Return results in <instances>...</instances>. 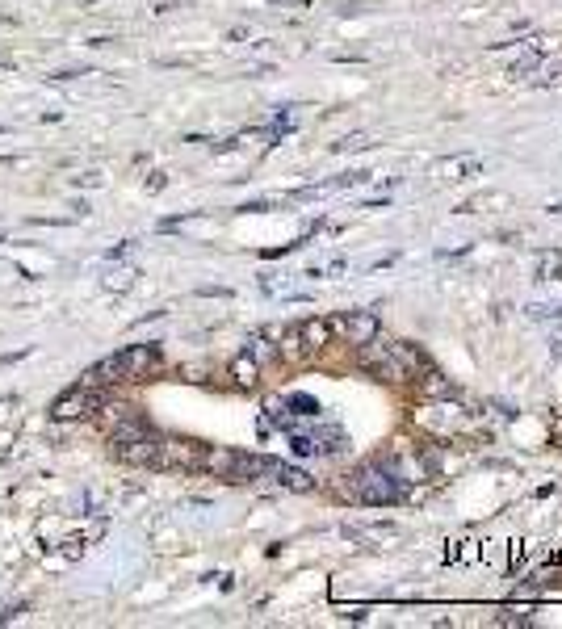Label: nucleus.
Returning <instances> with one entry per match:
<instances>
[{
    "mask_svg": "<svg viewBox=\"0 0 562 629\" xmlns=\"http://www.w3.org/2000/svg\"><path fill=\"white\" fill-rule=\"evenodd\" d=\"M269 479H273V483H281L286 491H311V487H315V479H311L307 470H294V466H286V462H277Z\"/></svg>",
    "mask_w": 562,
    "mask_h": 629,
    "instance_id": "1a4fd4ad",
    "label": "nucleus"
},
{
    "mask_svg": "<svg viewBox=\"0 0 562 629\" xmlns=\"http://www.w3.org/2000/svg\"><path fill=\"white\" fill-rule=\"evenodd\" d=\"M328 323H332L336 336L357 344V349H361V344H370V340H378V332H382V319L374 311H344V315H336Z\"/></svg>",
    "mask_w": 562,
    "mask_h": 629,
    "instance_id": "39448f33",
    "label": "nucleus"
},
{
    "mask_svg": "<svg viewBox=\"0 0 562 629\" xmlns=\"http://www.w3.org/2000/svg\"><path fill=\"white\" fill-rule=\"evenodd\" d=\"M349 483H340V495H349L357 504H399L403 500V483L395 474H386L382 466H365L357 474H344Z\"/></svg>",
    "mask_w": 562,
    "mask_h": 629,
    "instance_id": "f03ea898",
    "label": "nucleus"
},
{
    "mask_svg": "<svg viewBox=\"0 0 562 629\" xmlns=\"http://www.w3.org/2000/svg\"><path fill=\"white\" fill-rule=\"evenodd\" d=\"M206 462V449L198 441H181V437H160V458L156 470H185V474H198Z\"/></svg>",
    "mask_w": 562,
    "mask_h": 629,
    "instance_id": "7ed1b4c3",
    "label": "nucleus"
},
{
    "mask_svg": "<svg viewBox=\"0 0 562 629\" xmlns=\"http://www.w3.org/2000/svg\"><path fill=\"white\" fill-rule=\"evenodd\" d=\"M248 357H256V361H273L277 357V344H269V340H252V353Z\"/></svg>",
    "mask_w": 562,
    "mask_h": 629,
    "instance_id": "9b49d317",
    "label": "nucleus"
},
{
    "mask_svg": "<svg viewBox=\"0 0 562 629\" xmlns=\"http://www.w3.org/2000/svg\"><path fill=\"white\" fill-rule=\"evenodd\" d=\"M290 407H298V416H307V420H311V416H319V403H315V399H307V395H294V399H290Z\"/></svg>",
    "mask_w": 562,
    "mask_h": 629,
    "instance_id": "f8f14e48",
    "label": "nucleus"
},
{
    "mask_svg": "<svg viewBox=\"0 0 562 629\" xmlns=\"http://www.w3.org/2000/svg\"><path fill=\"white\" fill-rule=\"evenodd\" d=\"M294 332H298L302 353H319L323 344L332 340V323L328 319H307V323H294Z\"/></svg>",
    "mask_w": 562,
    "mask_h": 629,
    "instance_id": "0eeeda50",
    "label": "nucleus"
},
{
    "mask_svg": "<svg viewBox=\"0 0 562 629\" xmlns=\"http://www.w3.org/2000/svg\"><path fill=\"white\" fill-rule=\"evenodd\" d=\"M151 370H160V349H156V344H131V349H122V353H114V357L97 361L80 382H84V386H97V390H110V386H118V382L147 378Z\"/></svg>",
    "mask_w": 562,
    "mask_h": 629,
    "instance_id": "f257e3e1",
    "label": "nucleus"
},
{
    "mask_svg": "<svg viewBox=\"0 0 562 629\" xmlns=\"http://www.w3.org/2000/svg\"><path fill=\"white\" fill-rule=\"evenodd\" d=\"M231 378H235V386L252 390V386H256V378H261V361L248 357V353H240V357L231 361Z\"/></svg>",
    "mask_w": 562,
    "mask_h": 629,
    "instance_id": "9d476101",
    "label": "nucleus"
},
{
    "mask_svg": "<svg viewBox=\"0 0 562 629\" xmlns=\"http://www.w3.org/2000/svg\"><path fill=\"white\" fill-rule=\"evenodd\" d=\"M114 458L126 462V466L156 470V458H160V432H147V437H131V441H114Z\"/></svg>",
    "mask_w": 562,
    "mask_h": 629,
    "instance_id": "423d86ee",
    "label": "nucleus"
},
{
    "mask_svg": "<svg viewBox=\"0 0 562 629\" xmlns=\"http://www.w3.org/2000/svg\"><path fill=\"white\" fill-rule=\"evenodd\" d=\"M105 403V390H97V386H72L68 395H59L55 399V407H51V416L59 420V424H72V420H84V416H93V411Z\"/></svg>",
    "mask_w": 562,
    "mask_h": 629,
    "instance_id": "20e7f679",
    "label": "nucleus"
},
{
    "mask_svg": "<svg viewBox=\"0 0 562 629\" xmlns=\"http://www.w3.org/2000/svg\"><path fill=\"white\" fill-rule=\"evenodd\" d=\"M483 172V160L479 156H453V160H441L437 164V177L441 181H466V177H479Z\"/></svg>",
    "mask_w": 562,
    "mask_h": 629,
    "instance_id": "6e6552de",
    "label": "nucleus"
}]
</instances>
